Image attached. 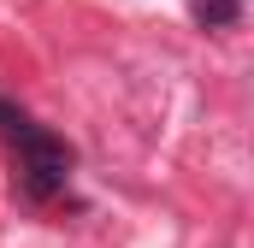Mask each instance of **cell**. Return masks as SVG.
Wrapping results in <instances>:
<instances>
[{
  "label": "cell",
  "mask_w": 254,
  "mask_h": 248,
  "mask_svg": "<svg viewBox=\"0 0 254 248\" xmlns=\"http://www.w3.org/2000/svg\"><path fill=\"white\" fill-rule=\"evenodd\" d=\"M12 148H18V189H24L30 201H54V195H65L71 166H77V154H71L65 136H54L48 124L30 119L18 136H12Z\"/></svg>",
  "instance_id": "1"
},
{
  "label": "cell",
  "mask_w": 254,
  "mask_h": 248,
  "mask_svg": "<svg viewBox=\"0 0 254 248\" xmlns=\"http://www.w3.org/2000/svg\"><path fill=\"white\" fill-rule=\"evenodd\" d=\"M190 18L201 24V30H237L243 0H190Z\"/></svg>",
  "instance_id": "2"
},
{
  "label": "cell",
  "mask_w": 254,
  "mask_h": 248,
  "mask_svg": "<svg viewBox=\"0 0 254 248\" xmlns=\"http://www.w3.org/2000/svg\"><path fill=\"white\" fill-rule=\"evenodd\" d=\"M24 124H30V113H24V107H18V101H6V95H0V136H6V142H12V136H18V130H24Z\"/></svg>",
  "instance_id": "3"
}]
</instances>
